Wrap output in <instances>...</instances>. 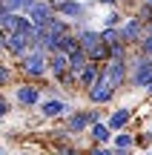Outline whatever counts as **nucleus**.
Returning a JSON list of instances; mask_svg holds the SVG:
<instances>
[{
    "label": "nucleus",
    "instance_id": "72a5a7b5",
    "mask_svg": "<svg viewBox=\"0 0 152 155\" xmlns=\"http://www.w3.org/2000/svg\"><path fill=\"white\" fill-rule=\"evenodd\" d=\"M144 35H152V20H147V23H144Z\"/></svg>",
    "mask_w": 152,
    "mask_h": 155
},
{
    "label": "nucleus",
    "instance_id": "e433bc0d",
    "mask_svg": "<svg viewBox=\"0 0 152 155\" xmlns=\"http://www.w3.org/2000/svg\"><path fill=\"white\" fill-rule=\"evenodd\" d=\"M0 155H9V150H6V147H0Z\"/></svg>",
    "mask_w": 152,
    "mask_h": 155
},
{
    "label": "nucleus",
    "instance_id": "b1692460",
    "mask_svg": "<svg viewBox=\"0 0 152 155\" xmlns=\"http://www.w3.org/2000/svg\"><path fill=\"white\" fill-rule=\"evenodd\" d=\"M129 46L126 43H112L109 46V58H112V61H126V58H129Z\"/></svg>",
    "mask_w": 152,
    "mask_h": 155
},
{
    "label": "nucleus",
    "instance_id": "4468645a",
    "mask_svg": "<svg viewBox=\"0 0 152 155\" xmlns=\"http://www.w3.org/2000/svg\"><path fill=\"white\" fill-rule=\"evenodd\" d=\"M26 17L34 23V26H46V23L55 17V12H52L49 0H34V3H32V9L26 12Z\"/></svg>",
    "mask_w": 152,
    "mask_h": 155
},
{
    "label": "nucleus",
    "instance_id": "7ed1b4c3",
    "mask_svg": "<svg viewBox=\"0 0 152 155\" xmlns=\"http://www.w3.org/2000/svg\"><path fill=\"white\" fill-rule=\"evenodd\" d=\"M49 6L57 17L69 20L72 26H78V23H95L92 20V12H95L92 0H49Z\"/></svg>",
    "mask_w": 152,
    "mask_h": 155
},
{
    "label": "nucleus",
    "instance_id": "9d476101",
    "mask_svg": "<svg viewBox=\"0 0 152 155\" xmlns=\"http://www.w3.org/2000/svg\"><path fill=\"white\" fill-rule=\"evenodd\" d=\"M118 35H121V43H126L129 49H135V46H138V40L144 38V20H138V17L129 12V15L121 20Z\"/></svg>",
    "mask_w": 152,
    "mask_h": 155
},
{
    "label": "nucleus",
    "instance_id": "1a4fd4ad",
    "mask_svg": "<svg viewBox=\"0 0 152 155\" xmlns=\"http://www.w3.org/2000/svg\"><path fill=\"white\" fill-rule=\"evenodd\" d=\"M103 121H106V127L112 129V132H124V129H132V121H135V109H132L129 104L112 106V109H109V115L103 118Z\"/></svg>",
    "mask_w": 152,
    "mask_h": 155
},
{
    "label": "nucleus",
    "instance_id": "f704fd0d",
    "mask_svg": "<svg viewBox=\"0 0 152 155\" xmlns=\"http://www.w3.org/2000/svg\"><path fill=\"white\" fill-rule=\"evenodd\" d=\"M144 95H147V98H149V101H152V81H149V83H147V89H144Z\"/></svg>",
    "mask_w": 152,
    "mask_h": 155
},
{
    "label": "nucleus",
    "instance_id": "4c0bfd02",
    "mask_svg": "<svg viewBox=\"0 0 152 155\" xmlns=\"http://www.w3.org/2000/svg\"><path fill=\"white\" fill-rule=\"evenodd\" d=\"M149 112H152V101H149Z\"/></svg>",
    "mask_w": 152,
    "mask_h": 155
},
{
    "label": "nucleus",
    "instance_id": "6e6552de",
    "mask_svg": "<svg viewBox=\"0 0 152 155\" xmlns=\"http://www.w3.org/2000/svg\"><path fill=\"white\" fill-rule=\"evenodd\" d=\"M101 78H103L112 89H118V92H121V89H126L129 63H126V61H112V58H109V61L101 63Z\"/></svg>",
    "mask_w": 152,
    "mask_h": 155
},
{
    "label": "nucleus",
    "instance_id": "412c9836",
    "mask_svg": "<svg viewBox=\"0 0 152 155\" xmlns=\"http://www.w3.org/2000/svg\"><path fill=\"white\" fill-rule=\"evenodd\" d=\"M66 61H69V72H72V75H78L80 69L86 66V61H89V58H86V52L78 46V49H72V52L66 55Z\"/></svg>",
    "mask_w": 152,
    "mask_h": 155
},
{
    "label": "nucleus",
    "instance_id": "423d86ee",
    "mask_svg": "<svg viewBox=\"0 0 152 155\" xmlns=\"http://www.w3.org/2000/svg\"><path fill=\"white\" fill-rule=\"evenodd\" d=\"M72 109H75L72 98H40V104H37L34 112H37L40 121H60V118H66Z\"/></svg>",
    "mask_w": 152,
    "mask_h": 155
},
{
    "label": "nucleus",
    "instance_id": "0eeeda50",
    "mask_svg": "<svg viewBox=\"0 0 152 155\" xmlns=\"http://www.w3.org/2000/svg\"><path fill=\"white\" fill-rule=\"evenodd\" d=\"M83 98H86V106L106 109V106H112V104H115V98H118V89H112L106 81H103V78H98V81L83 92Z\"/></svg>",
    "mask_w": 152,
    "mask_h": 155
},
{
    "label": "nucleus",
    "instance_id": "f8f14e48",
    "mask_svg": "<svg viewBox=\"0 0 152 155\" xmlns=\"http://www.w3.org/2000/svg\"><path fill=\"white\" fill-rule=\"evenodd\" d=\"M72 32H75V38H78V43H80L83 52H89L92 46L101 43V29H98L95 23H78Z\"/></svg>",
    "mask_w": 152,
    "mask_h": 155
},
{
    "label": "nucleus",
    "instance_id": "20e7f679",
    "mask_svg": "<svg viewBox=\"0 0 152 155\" xmlns=\"http://www.w3.org/2000/svg\"><path fill=\"white\" fill-rule=\"evenodd\" d=\"M126 63H129L126 89H132V92H141V95H144L147 83L152 81V58H144V55H138V52L132 49L129 58H126Z\"/></svg>",
    "mask_w": 152,
    "mask_h": 155
},
{
    "label": "nucleus",
    "instance_id": "4be33fe9",
    "mask_svg": "<svg viewBox=\"0 0 152 155\" xmlns=\"http://www.w3.org/2000/svg\"><path fill=\"white\" fill-rule=\"evenodd\" d=\"M132 15L138 17V20H152V0H138V6L132 9Z\"/></svg>",
    "mask_w": 152,
    "mask_h": 155
},
{
    "label": "nucleus",
    "instance_id": "aec40b11",
    "mask_svg": "<svg viewBox=\"0 0 152 155\" xmlns=\"http://www.w3.org/2000/svg\"><path fill=\"white\" fill-rule=\"evenodd\" d=\"M15 81H17L15 63H9V61H3V58H0V92H3V89H9Z\"/></svg>",
    "mask_w": 152,
    "mask_h": 155
},
{
    "label": "nucleus",
    "instance_id": "393cba45",
    "mask_svg": "<svg viewBox=\"0 0 152 155\" xmlns=\"http://www.w3.org/2000/svg\"><path fill=\"white\" fill-rule=\"evenodd\" d=\"M135 52H138V55H144V58H152V35H144V38L138 40Z\"/></svg>",
    "mask_w": 152,
    "mask_h": 155
},
{
    "label": "nucleus",
    "instance_id": "c756f323",
    "mask_svg": "<svg viewBox=\"0 0 152 155\" xmlns=\"http://www.w3.org/2000/svg\"><path fill=\"white\" fill-rule=\"evenodd\" d=\"M135 6H138V0H118V9H121V12H126V15H129Z\"/></svg>",
    "mask_w": 152,
    "mask_h": 155
},
{
    "label": "nucleus",
    "instance_id": "2eb2a0df",
    "mask_svg": "<svg viewBox=\"0 0 152 155\" xmlns=\"http://www.w3.org/2000/svg\"><path fill=\"white\" fill-rule=\"evenodd\" d=\"M98 78H101V63H92V61H86V66L80 69L78 75H75V81H78V92L83 95L86 89H89L92 83L98 81Z\"/></svg>",
    "mask_w": 152,
    "mask_h": 155
},
{
    "label": "nucleus",
    "instance_id": "6ab92c4d",
    "mask_svg": "<svg viewBox=\"0 0 152 155\" xmlns=\"http://www.w3.org/2000/svg\"><path fill=\"white\" fill-rule=\"evenodd\" d=\"M72 29H75L72 23H69V20H63V17H57V15L52 17L49 23H46V32H49L52 38H63V35H69Z\"/></svg>",
    "mask_w": 152,
    "mask_h": 155
},
{
    "label": "nucleus",
    "instance_id": "ddd939ff",
    "mask_svg": "<svg viewBox=\"0 0 152 155\" xmlns=\"http://www.w3.org/2000/svg\"><path fill=\"white\" fill-rule=\"evenodd\" d=\"M0 29H3V32H17V35H26L29 40L34 38V23L29 20L26 15H9V17L3 20V26H0Z\"/></svg>",
    "mask_w": 152,
    "mask_h": 155
},
{
    "label": "nucleus",
    "instance_id": "9b49d317",
    "mask_svg": "<svg viewBox=\"0 0 152 155\" xmlns=\"http://www.w3.org/2000/svg\"><path fill=\"white\" fill-rule=\"evenodd\" d=\"M32 49V40L26 38V35H17V32H6V58H9L11 63L17 61V58H23L26 52Z\"/></svg>",
    "mask_w": 152,
    "mask_h": 155
},
{
    "label": "nucleus",
    "instance_id": "f03ea898",
    "mask_svg": "<svg viewBox=\"0 0 152 155\" xmlns=\"http://www.w3.org/2000/svg\"><path fill=\"white\" fill-rule=\"evenodd\" d=\"M15 72L20 81H32V83H43L49 78V69H46V52L40 49H29L23 58L15 61Z\"/></svg>",
    "mask_w": 152,
    "mask_h": 155
},
{
    "label": "nucleus",
    "instance_id": "39448f33",
    "mask_svg": "<svg viewBox=\"0 0 152 155\" xmlns=\"http://www.w3.org/2000/svg\"><path fill=\"white\" fill-rule=\"evenodd\" d=\"M11 106H17V109H37L40 98H43V89H40V83H32V81H20L17 78L15 83H11Z\"/></svg>",
    "mask_w": 152,
    "mask_h": 155
},
{
    "label": "nucleus",
    "instance_id": "2f4dec72",
    "mask_svg": "<svg viewBox=\"0 0 152 155\" xmlns=\"http://www.w3.org/2000/svg\"><path fill=\"white\" fill-rule=\"evenodd\" d=\"M3 55H6V32L0 29V58H3Z\"/></svg>",
    "mask_w": 152,
    "mask_h": 155
},
{
    "label": "nucleus",
    "instance_id": "c9c22d12",
    "mask_svg": "<svg viewBox=\"0 0 152 155\" xmlns=\"http://www.w3.org/2000/svg\"><path fill=\"white\" fill-rule=\"evenodd\" d=\"M147 138H149V147H152V127L147 129Z\"/></svg>",
    "mask_w": 152,
    "mask_h": 155
},
{
    "label": "nucleus",
    "instance_id": "f257e3e1",
    "mask_svg": "<svg viewBox=\"0 0 152 155\" xmlns=\"http://www.w3.org/2000/svg\"><path fill=\"white\" fill-rule=\"evenodd\" d=\"M103 118H106V112L98 109V106H75L66 118H60V129L69 132L72 138H78V135H86V129L95 121H103Z\"/></svg>",
    "mask_w": 152,
    "mask_h": 155
},
{
    "label": "nucleus",
    "instance_id": "f3484780",
    "mask_svg": "<svg viewBox=\"0 0 152 155\" xmlns=\"http://www.w3.org/2000/svg\"><path fill=\"white\" fill-rule=\"evenodd\" d=\"M124 17H126V12H121V9H103L95 26H98V29H118Z\"/></svg>",
    "mask_w": 152,
    "mask_h": 155
},
{
    "label": "nucleus",
    "instance_id": "a878e982",
    "mask_svg": "<svg viewBox=\"0 0 152 155\" xmlns=\"http://www.w3.org/2000/svg\"><path fill=\"white\" fill-rule=\"evenodd\" d=\"M83 155H112V147L109 144H89L83 150Z\"/></svg>",
    "mask_w": 152,
    "mask_h": 155
},
{
    "label": "nucleus",
    "instance_id": "5701e85b",
    "mask_svg": "<svg viewBox=\"0 0 152 155\" xmlns=\"http://www.w3.org/2000/svg\"><path fill=\"white\" fill-rule=\"evenodd\" d=\"M52 155H83L78 144H52Z\"/></svg>",
    "mask_w": 152,
    "mask_h": 155
},
{
    "label": "nucleus",
    "instance_id": "473e14b6",
    "mask_svg": "<svg viewBox=\"0 0 152 155\" xmlns=\"http://www.w3.org/2000/svg\"><path fill=\"white\" fill-rule=\"evenodd\" d=\"M112 155H135V150H112Z\"/></svg>",
    "mask_w": 152,
    "mask_h": 155
},
{
    "label": "nucleus",
    "instance_id": "bb28decb",
    "mask_svg": "<svg viewBox=\"0 0 152 155\" xmlns=\"http://www.w3.org/2000/svg\"><path fill=\"white\" fill-rule=\"evenodd\" d=\"M101 40L106 46H112V43H121V35H118V29H101Z\"/></svg>",
    "mask_w": 152,
    "mask_h": 155
},
{
    "label": "nucleus",
    "instance_id": "c85d7f7f",
    "mask_svg": "<svg viewBox=\"0 0 152 155\" xmlns=\"http://www.w3.org/2000/svg\"><path fill=\"white\" fill-rule=\"evenodd\" d=\"M92 3H95V9H118V0H92Z\"/></svg>",
    "mask_w": 152,
    "mask_h": 155
},
{
    "label": "nucleus",
    "instance_id": "a211bd4d",
    "mask_svg": "<svg viewBox=\"0 0 152 155\" xmlns=\"http://www.w3.org/2000/svg\"><path fill=\"white\" fill-rule=\"evenodd\" d=\"M112 150H135V132L132 129H124V132H112V141H109Z\"/></svg>",
    "mask_w": 152,
    "mask_h": 155
},
{
    "label": "nucleus",
    "instance_id": "dca6fc26",
    "mask_svg": "<svg viewBox=\"0 0 152 155\" xmlns=\"http://www.w3.org/2000/svg\"><path fill=\"white\" fill-rule=\"evenodd\" d=\"M112 141V129L106 127V121H95L86 129V147L89 144H109Z\"/></svg>",
    "mask_w": 152,
    "mask_h": 155
},
{
    "label": "nucleus",
    "instance_id": "cd10ccee",
    "mask_svg": "<svg viewBox=\"0 0 152 155\" xmlns=\"http://www.w3.org/2000/svg\"><path fill=\"white\" fill-rule=\"evenodd\" d=\"M9 112H11V101H9V95L0 92V124L9 118Z\"/></svg>",
    "mask_w": 152,
    "mask_h": 155
},
{
    "label": "nucleus",
    "instance_id": "7c9ffc66",
    "mask_svg": "<svg viewBox=\"0 0 152 155\" xmlns=\"http://www.w3.org/2000/svg\"><path fill=\"white\" fill-rule=\"evenodd\" d=\"M135 147H149V138H147V132H135Z\"/></svg>",
    "mask_w": 152,
    "mask_h": 155
}]
</instances>
